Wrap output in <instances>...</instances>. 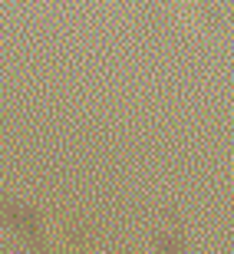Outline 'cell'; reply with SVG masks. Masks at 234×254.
Returning a JSON list of instances; mask_svg holds the SVG:
<instances>
[{
    "label": "cell",
    "mask_w": 234,
    "mask_h": 254,
    "mask_svg": "<svg viewBox=\"0 0 234 254\" xmlns=\"http://www.w3.org/2000/svg\"><path fill=\"white\" fill-rule=\"evenodd\" d=\"M152 13L169 23V27H188V23H201L205 13H215L211 0H149Z\"/></svg>",
    "instance_id": "cell-1"
}]
</instances>
